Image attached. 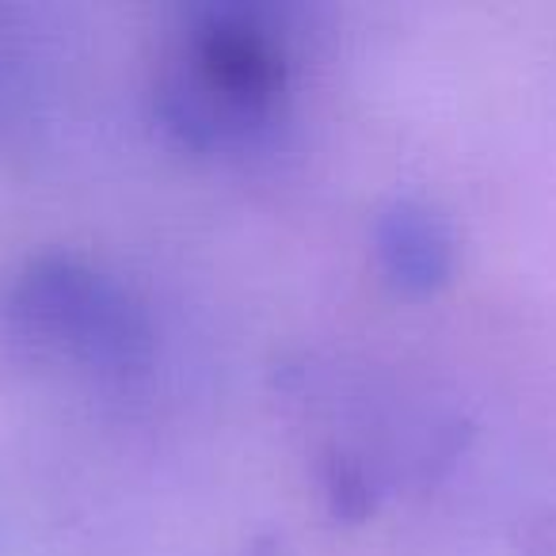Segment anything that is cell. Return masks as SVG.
I'll list each match as a JSON object with an SVG mask.
<instances>
[{"label":"cell","mask_w":556,"mask_h":556,"mask_svg":"<svg viewBox=\"0 0 556 556\" xmlns=\"http://www.w3.org/2000/svg\"><path fill=\"white\" fill-rule=\"evenodd\" d=\"M378 260L401 290L431 294L454 270V232L439 210L416 199H396L374 225Z\"/></svg>","instance_id":"cell-3"},{"label":"cell","mask_w":556,"mask_h":556,"mask_svg":"<svg viewBox=\"0 0 556 556\" xmlns=\"http://www.w3.org/2000/svg\"><path fill=\"white\" fill-rule=\"evenodd\" d=\"M0 328L39 355L92 370H134L153 348V328L130 290L73 255H39L12 270L0 287Z\"/></svg>","instance_id":"cell-1"},{"label":"cell","mask_w":556,"mask_h":556,"mask_svg":"<svg viewBox=\"0 0 556 556\" xmlns=\"http://www.w3.org/2000/svg\"><path fill=\"white\" fill-rule=\"evenodd\" d=\"M179 70L244 115L282 126L290 58L282 35L260 12L217 4L194 12Z\"/></svg>","instance_id":"cell-2"},{"label":"cell","mask_w":556,"mask_h":556,"mask_svg":"<svg viewBox=\"0 0 556 556\" xmlns=\"http://www.w3.org/2000/svg\"><path fill=\"white\" fill-rule=\"evenodd\" d=\"M328 495H332L336 515L363 518L374 510V480L366 472V465H358L355 457L340 454L328 465Z\"/></svg>","instance_id":"cell-4"}]
</instances>
